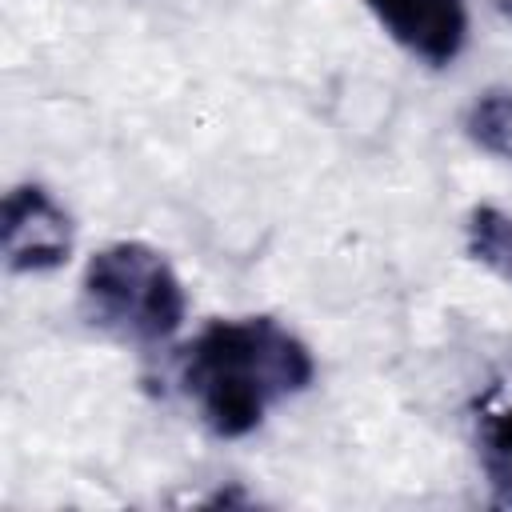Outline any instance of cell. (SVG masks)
Masks as SVG:
<instances>
[{
    "instance_id": "obj_1",
    "label": "cell",
    "mask_w": 512,
    "mask_h": 512,
    "mask_svg": "<svg viewBox=\"0 0 512 512\" xmlns=\"http://www.w3.org/2000/svg\"><path fill=\"white\" fill-rule=\"evenodd\" d=\"M176 376L200 424L220 440H240L276 404L300 396L316 364L308 344L276 316H228L208 320L180 348Z\"/></svg>"
},
{
    "instance_id": "obj_2",
    "label": "cell",
    "mask_w": 512,
    "mask_h": 512,
    "mask_svg": "<svg viewBox=\"0 0 512 512\" xmlns=\"http://www.w3.org/2000/svg\"><path fill=\"white\" fill-rule=\"evenodd\" d=\"M80 292L92 324L132 344H164L188 312L180 276L164 252L140 240L100 248L84 268Z\"/></svg>"
},
{
    "instance_id": "obj_3",
    "label": "cell",
    "mask_w": 512,
    "mask_h": 512,
    "mask_svg": "<svg viewBox=\"0 0 512 512\" xmlns=\"http://www.w3.org/2000/svg\"><path fill=\"white\" fill-rule=\"evenodd\" d=\"M4 264L12 272H52L72 252V220L40 184H16L0 212Z\"/></svg>"
},
{
    "instance_id": "obj_4",
    "label": "cell",
    "mask_w": 512,
    "mask_h": 512,
    "mask_svg": "<svg viewBox=\"0 0 512 512\" xmlns=\"http://www.w3.org/2000/svg\"><path fill=\"white\" fill-rule=\"evenodd\" d=\"M380 28L412 56L432 68L452 64L468 40L464 0H364Z\"/></svg>"
},
{
    "instance_id": "obj_5",
    "label": "cell",
    "mask_w": 512,
    "mask_h": 512,
    "mask_svg": "<svg viewBox=\"0 0 512 512\" xmlns=\"http://www.w3.org/2000/svg\"><path fill=\"white\" fill-rule=\"evenodd\" d=\"M476 452H480V472L488 480L492 504L512 508V404H496L480 412Z\"/></svg>"
},
{
    "instance_id": "obj_6",
    "label": "cell",
    "mask_w": 512,
    "mask_h": 512,
    "mask_svg": "<svg viewBox=\"0 0 512 512\" xmlns=\"http://www.w3.org/2000/svg\"><path fill=\"white\" fill-rule=\"evenodd\" d=\"M464 132L476 148L512 164V88L480 92L464 112Z\"/></svg>"
},
{
    "instance_id": "obj_7",
    "label": "cell",
    "mask_w": 512,
    "mask_h": 512,
    "mask_svg": "<svg viewBox=\"0 0 512 512\" xmlns=\"http://www.w3.org/2000/svg\"><path fill=\"white\" fill-rule=\"evenodd\" d=\"M468 252L484 268L512 280V216L492 208V204L472 208V216H468Z\"/></svg>"
},
{
    "instance_id": "obj_8",
    "label": "cell",
    "mask_w": 512,
    "mask_h": 512,
    "mask_svg": "<svg viewBox=\"0 0 512 512\" xmlns=\"http://www.w3.org/2000/svg\"><path fill=\"white\" fill-rule=\"evenodd\" d=\"M496 8H500V12H508V16H512V0H496Z\"/></svg>"
}]
</instances>
